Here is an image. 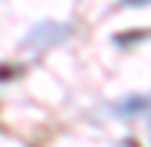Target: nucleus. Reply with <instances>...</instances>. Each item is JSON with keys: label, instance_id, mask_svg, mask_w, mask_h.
Here are the masks:
<instances>
[{"label": "nucleus", "instance_id": "obj_1", "mask_svg": "<svg viewBox=\"0 0 151 147\" xmlns=\"http://www.w3.org/2000/svg\"><path fill=\"white\" fill-rule=\"evenodd\" d=\"M122 7H151V0H122Z\"/></svg>", "mask_w": 151, "mask_h": 147}]
</instances>
